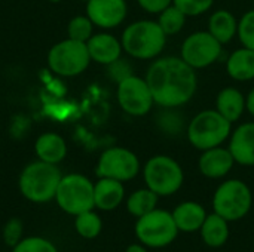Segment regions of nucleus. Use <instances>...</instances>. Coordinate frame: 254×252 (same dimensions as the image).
<instances>
[{"label":"nucleus","mask_w":254,"mask_h":252,"mask_svg":"<svg viewBox=\"0 0 254 252\" xmlns=\"http://www.w3.org/2000/svg\"><path fill=\"white\" fill-rule=\"evenodd\" d=\"M143 178L147 189L155 192L159 198H167L182 189L185 172L182 165L171 156L156 154L143 166Z\"/></svg>","instance_id":"obj_7"},{"label":"nucleus","mask_w":254,"mask_h":252,"mask_svg":"<svg viewBox=\"0 0 254 252\" xmlns=\"http://www.w3.org/2000/svg\"><path fill=\"white\" fill-rule=\"evenodd\" d=\"M228 149L235 163L254 166V122H246L231 132Z\"/></svg>","instance_id":"obj_15"},{"label":"nucleus","mask_w":254,"mask_h":252,"mask_svg":"<svg viewBox=\"0 0 254 252\" xmlns=\"http://www.w3.org/2000/svg\"><path fill=\"white\" fill-rule=\"evenodd\" d=\"M91 62L88 46L83 42L67 37L55 43L48 53L49 68L61 77H74L82 74Z\"/></svg>","instance_id":"obj_9"},{"label":"nucleus","mask_w":254,"mask_h":252,"mask_svg":"<svg viewBox=\"0 0 254 252\" xmlns=\"http://www.w3.org/2000/svg\"><path fill=\"white\" fill-rule=\"evenodd\" d=\"M213 212L219 214L229 223L240 221L249 215L253 206L252 189L238 178L223 181L214 192L211 201Z\"/></svg>","instance_id":"obj_5"},{"label":"nucleus","mask_w":254,"mask_h":252,"mask_svg":"<svg viewBox=\"0 0 254 252\" xmlns=\"http://www.w3.org/2000/svg\"><path fill=\"white\" fill-rule=\"evenodd\" d=\"M116 97L121 108L129 116H144L155 105L152 91L146 79L140 76H129L118 83Z\"/></svg>","instance_id":"obj_12"},{"label":"nucleus","mask_w":254,"mask_h":252,"mask_svg":"<svg viewBox=\"0 0 254 252\" xmlns=\"http://www.w3.org/2000/svg\"><path fill=\"white\" fill-rule=\"evenodd\" d=\"M226 73L237 82H249L254 79V50L249 48L237 49L226 61Z\"/></svg>","instance_id":"obj_22"},{"label":"nucleus","mask_w":254,"mask_h":252,"mask_svg":"<svg viewBox=\"0 0 254 252\" xmlns=\"http://www.w3.org/2000/svg\"><path fill=\"white\" fill-rule=\"evenodd\" d=\"M199 235L204 245H207L208 248H214V250L222 248L223 245L228 244L231 236L229 221L220 217L219 214L211 212L204 220L199 229Z\"/></svg>","instance_id":"obj_19"},{"label":"nucleus","mask_w":254,"mask_h":252,"mask_svg":"<svg viewBox=\"0 0 254 252\" xmlns=\"http://www.w3.org/2000/svg\"><path fill=\"white\" fill-rule=\"evenodd\" d=\"M34 151L39 160L58 165L67 156V144L61 135L55 132H45L36 140Z\"/></svg>","instance_id":"obj_20"},{"label":"nucleus","mask_w":254,"mask_h":252,"mask_svg":"<svg viewBox=\"0 0 254 252\" xmlns=\"http://www.w3.org/2000/svg\"><path fill=\"white\" fill-rule=\"evenodd\" d=\"M140 7L149 13H159L173 4V0H137Z\"/></svg>","instance_id":"obj_34"},{"label":"nucleus","mask_w":254,"mask_h":252,"mask_svg":"<svg viewBox=\"0 0 254 252\" xmlns=\"http://www.w3.org/2000/svg\"><path fill=\"white\" fill-rule=\"evenodd\" d=\"M67 34L73 40L86 43L94 34V22L88 18V15H77L70 19L67 25Z\"/></svg>","instance_id":"obj_28"},{"label":"nucleus","mask_w":254,"mask_h":252,"mask_svg":"<svg viewBox=\"0 0 254 252\" xmlns=\"http://www.w3.org/2000/svg\"><path fill=\"white\" fill-rule=\"evenodd\" d=\"M207 31L222 45H226L232 42V39L238 34V19L231 10L219 9L211 13Z\"/></svg>","instance_id":"obj_23"},{"label":"nucleus","mask_w":254,"mask_h":252,"mask_svg":"<svg viewBox=\"0 0 254 252\" xmlns=\"http://www.w3.org/2000/svg\"><path fill=\"white\" fill-rule=\"evenodd\" d=\"M125 199L124 183L113 178H98L94 183V205L97 209L110 212L118 209Z\"/></svg>","instance_id":"obj_17"},{"label":"nucleus","mask_w":254,"mask_h":252,"mask_svg":"<svg viewBox=\"0 0 254 252\" xmlns=\"http://www.w3.org/2000/svg\"><path fill=\"white\" fill-rule=\"evenodd\" d=\"M134 233L137 241L149 250H161L173 245L180 232L176 226L173 214L167 209L156 208L137 218Z\"/></svg>","instance_id":"obj_6"},{"label":"nucleus","mask_w":254,"mask_h":252,"mask_svg":"<svg viewBox=\"0 0 254 252\" xmlns=\"http://www.w3.org/2000/svg\"><path fill=\"white\" fill-rule=\"evenodd\" d=\"M216 110L231 123L238 122L246 108V95L237 88H225L216 97Z\"/></svg>","instance_id":"obj_21"},{"label":"nucleus","mask_w":254,"mask_h":252,"mask_svg":"<svg viewBox=\"0 0 254 252\" xmlns=\"http://www.w3.org/2000/svg\"><path fill=\"white\" fill-rule=\"evenodd\" d=\"M214 0H173V4L177 6L186 16H199L211 9Z\"/></svg>","instance_id":"obj_31"},{"label":"nucleus","mask_w":254,"mask_h":252,"mask_svg":"<svg viewBox=\"0 0 254 252\" xmlns=\"http://www.w3.org/2000/svg\"><path fill=\"white\" fill-rule=\"evenodd\" d=\"M141 165L134 151L125 147H110L104 150L97 162L98 178H113L121 183L134 180L140 174Z\"/></svg>","instance_id":"obj_10"},{"label":"nucleus","mask_w":254,"mask_h":252,"mask_svg":"<svg viewBox=\"0 0 254 252\" xmlns=\"http://www.w3.org/2000/svg\"><path fill=\"white\" fill-rule=\"evenodd\" d=\"M186 15L174 4L165 7L162 12L158 13V24L161 25V28L164 30V33L168 36H174L179 34L185 24H186Z\"/></svg>","instance_id":"obj_27"},{"label":"nucleus","mask_w":254,"mask_h":252,"mask_svg":"<svg viewBox=\"0 0 254 252\" xmlns=\"http://www.w3.org/2000/svg\"><path fill=\"white\" fill-rule=\"evenodd\" d=\"M58 208L68 215H79L95 208L94 205V183L82 174L63 175L55 199Z\"/></svg>","instance_id":"obj_8"},{"label":"nucleus","mask_w":254,"mask_h":252,"mask_svg":"<svg viewBox=\"0 0 254 252\" xmlns=\"http://www.w3.org/2000/svg\"><path fill=\"white\" fill-rule=\"evenodd\" d=\"M173 218L179 232L183 233H195L199 232L204 220L207 218V209L195 201H186L179 203L173 211Z\"/></svg>","instance_id":"obj_18"},{"label":"nucleus","mask_w":254,"mask_h":252,"mask_svg":"<svg viewBox=\"0 0 254 252\" xmlns=\"http://www.w3.org/2000/svg\"><path fill=\"white\" fill-rule=\"evenodd\" d=\"M80 1H89V0H80Z\"/></svg>","instance_id":"obj_38"},{"label":"nucleus","mask_w":254,"mask_h":252,"mask_svg":"<svg viewBox=\"0 0 254 252\" xmlns=\"http://www.w3.org/2000/svg\"><path fill=\"white\" fill-rule=\"evenodd\" d=\"M235 160L228 147H213L204 150L198 160L199 172L210 180L225 178L234 168Z\"/></svg>","instance_id":"obj_14"},{"label":"nucleus","mask_w":254,"mask_h":252,"mask_svg":"<svg viewBox=\"0 0 254 252\" xmlns=\"http://www.w3.org/2000/svg\"><path fill=\"white\" fill-rule=\"evenodd\" d=\"M63 174L58 165L36 160L28 163L19 174L18 189L21 195L33 203H48L55 199Z\"/></svg>","instance_id":"obj_3"},{"label":"nucleus","mask_w":254,"mask_h":252,"mask_svg":"<svg viewBox=\"0 0 254 252\" xmlns=\"http://www.w3.org/2000/svg\"><path fill=\"white\" fill-rule=\"evenodd\" d=\"M195 71L180 56L156 58L144 77L155 104L170 108H179L188 104L195 97L198 88Z\"/></svg>","instance_id":"obj_1"},{"label":"nucleus","mask_w":254,"mask_h":252,"mask_svg":"<svg viewBox=\"0 0 254 252\" xmlns=\"http://www.w3.org/2000/svg\"><path fill=\"white\" fill-rule=\"evenodd\" d=\"M222 46L208 31H195L183 40L180 58L193 70L207 68L220 58Z\"/></svg>","instance_id":"obj_11"},{"label":"nucleus","mask_w":254,"mask_h":252,"mask_svg":"<svg viewBox=\"0 0 254 252\" xmlns=\"http://www.w3.org/2000/svg\"><path fill=\"white\" fill-rule=\"evenodd\" d=\"M22 233H24V224L19 218L7 220L3 227V233H1L4 245L9 248H13L22 239Z\"/></svg>","instance_id":"obj_32"},{"label":"nucleus","mask_w":254,"mask_h":252,"mask_svg":"<svg viewBox=\"0 0 254 252\" xmlns=\"http://www.w3.org/2000/svg\"><path fill=\"white\" fill-rule=\"evenodd\" d=\"M106 67H107L109 77H110L113 82H116V83H119V82H122L124 79H127V77H129V76L134 74L132 65L128 62V59H124L122 56H121L119 59H116L115 62L106 65Z\"/></svg>","instance_id":"obj_33"},{"label":"nucleus","mask_w":254,"mask_h":252,"mask_svg":"<svg viewBox=\"0 0 254 252\" xmlns=\"http://www.w3.org/2000/svg\"><path fill=\"white\" fill-rule=\"evenodd\" d=\"M158 202H159V196L152 192L150 189L144 187V189H138L135 192H132L128 198H127V211L135 217L140 218L146 214H149L150 211L158 208Z\"/></svg>","instance_id":"obj_24"},{"label":"nucleus","mask_w":254,"mask_h":252,"mask_svg":"<svg viewBox=\"0 0 254 252\" xmlns=\"http://www.w3.org/2000/svg\"><path fill=\"white\" fill-rule=\"evenodd\" d=\"M238 39L244 48L254 50V9L247 10L238 21Z\"/></svg>","instance_id":"obj_30"},{"label":"nucleus","mask_w":254,"mask_h":252,"mask_svg":"<svg viewBox=\"0 0 254 252\" xmlns=\"http://www.w3.org/2000/svg\"><path fill=\"white\" fill-rule=\"evenodd\" d=\"M125 252H149V248L138 242V244H131V245H128Z\"/></svg>","instance_id":"obj_36"},{"label":"nucleus","mask_w":254,"mask_h":252,"mask_svg":"<svg viewBox=\"0 0 254 252\" xmlns=\"http://www.w3.org/2000/svg\"><path fill=\"white\" fill-rule=\"evenodd\" d=\"M121 43L124 50L135 59H156L167 45V34L152 19L131 22L122 33Z\"/></svg>","instance_id":"obj_2"},{"label":"nucleus","mask_w":254,"mask_h":252,"mask_svg":"<svg viewBox=\"0 0 254 252\" xmlns=\"http://www.w3.org/2000/svg\"><path fill=\"white\" fill-rule=\"evenodd\" d=\"M86 46L91 61L101 65H109L115 62L122 56L124 50L121 40L110 33L92 34V37L86 42Z\"/></svg>","instance_id":"obj_16"},{"label":"nucleus","mask_w":254,"mask_h":252,"mask_svg":"<svg viewBox=\"0 0 254 252\" xmlns=\"http://www.w3.org/2000/svg\"><path fill=\"white\" fill-rule=\"evenodd\" d=\"M253 244H254V239H253Z\"/></svg>","instance_id":"obj_39"},{"label":"nucleus","mask_w":254,"mask_h":252,"mask_svg":"<svg viewBox=\"0 0 254 252\" xmlns=\"http://www.w3.org/2000/svg\"><path fill=\"white\" fill-rule=\"evenodd\" d=\"M128 13L125 0H89L86 1V15L94 25L110 30L121 25Z\"/></svg>","instance_id":"obj_13"},{"label":"nucleus","mask_w":254,"mask_h":252,"mask_svg":"<svg viewBox=\"0 0 254 252\" xmlns=\"http://www.w3.org/2000/svg\"><path fill=\"white\" fill-rule=\"evenodd\" d=\"M232 132V123L226 120L216 108L199 111L189 120L186 128V137L192 147L196 150H208L222 146L229 140Z\"/></svg>","instance_id":"obj_4"},{"label":"nucleus","mask_w":254,"mask_h":252,"mask_svg":"<svg viewBox=\"0 0 254 252\" xmlns=\"http://www.w3.org/2000/svg\"><path fill=\"white\" fill-rule=\"evenodd\" d=\"M10 252H58V248L46 238L27 236L10 248Z\"/></svg>","instance_id":"obj_29"},{"label":"nucleus","mask_w":254,"mask_h":252,"mask_svg":"<svg viewBox=\"0 0 254 252\" xmlns=\"http://www.w3.org/2000/svg\"><path fill=\"white\" fill-rule=\"evenodd\" d=\"M74 230L82 239L92 241L101 235L103 220L94 209L85 211L74 217Z\"/></svg>","instance_id":"obj_26"},{"label":"nucleus","mask_w":254,"mask_h":252,"mask_svg":"<svg viewBox=\"0 0 254 252\" xmlns=\"http://www.w3.org/2000/svg\"><path fill=\"white\" fill-rule=\"evenodd\" d=\"M155 122L158 129H161L162 134L168 137H177L188 128L185 116L177 108L170 107H161V111L156 113Z\"/></svg>","instance_id":"obj_25"},{"label":"nucleus","mask_w":254,"mask_h":252,"mask_svg":"<svg viewBox=\"0 0 254 252\" xmlns=\"http://www.w3.org/2000/svg\"><path fill=\"white\" fill-rule=\"evenodd\" d=\"M246 108L254 117V88L249 92V95L246 97Z\"/></svg>","instance_id":"obj_35"},{"label":"nucleus","mask_w":254,"mask_h":252,"mask_svg":"<svg viewBox=\"0 0 254 252\" xmlns=\"http://www.w3.org/2000/svg\"><path fill=\"white\" fill-rule=\"evenodd\" d=\"M49 1H52V3H60V1H63V0H49Z\"/></svg>","instance_id":"obj_37"}]
</instances>
